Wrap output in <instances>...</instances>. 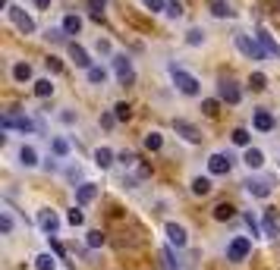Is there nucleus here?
<instances>
[{"label": "nucleus", "mask_w": 280, "mask_h": 270, "mask_svg": "<svg viewBox=\"0 0 280 270\" xmlns=\"http://www.w3.org/2000/svg\"><path fill=\"white\" fill-rule=\"evenodd\" d=\"M233 214H236V207L223 201V204H217V207H214V220H230Z\"/></svg>", "instance_id": "24"}, {"label": "nucleus", "mask_w": 280, "mask_h": 270, "mask_svg": "<svg viewBox=\"0 0 280 270\" xmlns=\"http://www.w3.org/2000/svg\"><path fill=\"white\" fill-rule=\"evenodd\" d=\"M173 129H176L183 138H189V141H198V138H201V132L195 129L192 123H186V119H176V123H173Z\"/></svg>", "instance_id": "12"}, {"label": "nucleus", "mask_w": 280, "mask_h": 270, "mask_svg": "<svg viewBox=\"0 0 280 270\" xmlns=\"http://www.w3.org/2000/svg\"><path fill=\"white\" fill-rule=\"evenodd\" d=\"M274 7H277V10H280V0H274Z\"/></svg>", "instance_id": "49"}, {"label": "nucleus", "mask_w": 280, "mask_h": 270, "mask_svg": "<svg viewBox=\"0 0 280 270\" xmlns=\"http://www.w3.org/2000/svg\"><path fill=\"white\" fill-rule=\"evenodd\" d=\"M249 85H252V92H265V88H268V79H265V73H252Z\"/></svg>", "instance_id": "29"}, {"label": "nucleus", "mask_w": 280, "mask_h": 270, "mask_svg": "<svg viewBox=\"0 0 280 270\" xmlns=\"http://www.w3.org/2000/svg\"><path fill=\"white\" fill-rule=\"evenodd\" d=\"M35 7H38V10H47V7H50V0H35Z\"/></svg>", "instance_id": "48"}, {"label": "nucleus", "mask_w": 280, "mask_h": 270, "mask_svg": "<svg viewBox=\"0 0 280 270\" xmlns=\"http://www.w3.org/2000/svg\"><path fill=\"white\" fill-rule=\"evenodd\" d=\"M249 251H252V242H249L246 236H236V239L230 242V248H227V258H230V261H246Z\"/></svg>", "instance_id": "4"}, {"label": "nucleus", "mask_w": 280, "mask_h": 270, "mask_svg": "<svg viewBox=\"0 0 280 270\" xmlns=\"http://www.w3.org/2000/svg\"><path fill=\"white\" fill-rule=\"evenodd\" d=\"M38 223H41V229L47 232V236H57V229H60V220H57V214H54L50 207L38 211Z\"/></svg>", "instance_id": "9"}, {"label": "nucleus", "mask_w": 280, "mask_h": 270, "mask_svg": "<svg viewBox=\"0 0 280 270\" xmlns=\"http://www.w3.org/2000/svg\"><path fill=\"white\" fill-rule=\"evenodd\" d=\"M47 69H50V73H60V69H63V63H60L57 57H47Z\"/></svg>", "instance_id": "45"}, {"label": "nucleus", "mask_w": 280, "mask_h": 270, "mask_svg": "<svg viewBox=\"0 0 280 270\" xmlns=\"http://www.w3.org/2000/svg\"><path fill=\"white\" fill-rule=\"evenodd\" d=\"M230 167H233V157H230V154H211V157H208V170H211L214 176L230 173Z\"/></svg>", "instance_id": "8"}, {"label": "nucleus", "mask_w": 280, "mask_h": 270, "mask_svg": "<svg viewBox=\"0 0 280 270\" xmlns=\"http://www.w3.org/2000/svg\"><path fill=\"white\" fill-rule=\"evenodd\" d=\"M114 123H117V116H110V113H104V116H101V126H107V129H110Z\"/></svg>", "instance_id": "46"}, {"label": "nucleus", "mask_w": 280, "mask_h": 270, "mask_svg": "<svg viewBox=\"0 0 280 270\" xmlns=\"http://www.w3.org/2000/svg\"><path fill=\"white\" fill-rule=\"evenodd\" d=\"M201 41H205V32H201V28H189V32H186V44L195 47V44H201Z\"/></svg>", "instance_id": "32"}, {"label": "nucleus", "mask_w": 280, "mask_h": 270, "mask_svg": "<svg viewBox=\"0 0 280 270\" xmlns=\"http://www.w3.org/2000/svg\"><path fill=\"white\" fill-rule=\"evenodd\" d=\"M66 220H69V223H72V226H82V223H85V214H82V211H79V207H72V211H69V217H66Z\"/></svg>", "instance_id": "39"}, {"label": "nucleus", "mask_w": 280, "mask_h": 270, "mask_svg": "<svg viewBox=\"0 0 280 270\" xmlns=\"http://www.w3.org/2000/svg\"><path fill=\"white\" fill-rule=\"evenodd\" d=\"M114 116H117V119H129V104H123V101H120V104L114 107Z\"/></svg>", "instance_id": "41"}, {"label": "nucleus", "mask_w": 280, "mask_h": 270, "mask_svg": "<svg viewBox=\"0 0 280 270\" xmlns=\"http://www.w3.org/2000/svg\"><path fill=\"white\" fill-rule=\"evenodd\" d=\"M104 242H107V239H104L101 229H91V232H88V245H91V248H101Z\"/></svg>", "instance_id": "34"}, {"label": "nucleus", "mask_w": 280, "mask_h": 270, "mask_svg": "<svg viewBox=\"0 0 280 270\" xmlns=\"http://www.w3.org/2000/svg\"><path fill=\"white\" fill-rule=\"evenodd\" d=\"M50 248H54V251H57V255H60V258H63V245H60V242H57V239H50Z\"/></svg>", "instance_id": "47"}, {"label": "nucleus", "mask_w": 280, "mask_h": 270, "mask_svg": "<svg viewBox=\"0 0 280 270\" xmlns=\"http://www.w3.org/2000/svg\"><path fill=\"white\" fill-rule=\"evenodd\" d=\"M258 41H261V47H265L268 53H271V57H280V44L271 38V35H268V28H258Z\"/></svg>", "instance_id": "14"}, {"label": "nucleus", "mask_w": 280, "mask_h": 270, "mask_svg": "<svg viewBox=\"0 0 280 270\" xmlns=\"http://www.w3.org/2000/svg\"><path fill=\"white\" fill-rule=\"evenodd\" d=\"M161 267H164V270H180V261H176V255H173V248H164V251H161Z\"/></svg>", "instance_id": "20"}, {"label": "nucleus", "mask_w": 280, "mask_h": 270, "mask_svg": "<svg viewBox=\"0 0 280 270\" xmlns=\"http://www.w3.org/2000/svg\"><path fill=\"white\" fill-rule=\"evenodd\" d=\"M145 7L151 10V13H158V10H167V4H164V0H145Z\"/></svg>", "instance_id": "43"}, {"label": "nucleus", "mask_w": 280, "mask_h": 270, "mask_svg": "<svg viewBox=\"0 0 280 270\" xmlns=\"http://www.w3.org/2000/svg\"><path fill=\"white\" fill-rule=\"evenodd\" d=\"M208 10L217 16V19H230V16H233L230 0H208Z\"/></svg>", "instance_id": "11"}, {"label": "nucleus", "mask_w": 280, "mask_h": 270, "mask_svg": "<svg viewBox=\"0 0 280 270\" xmlns=\"http://www.w3.org/2000/svg\"><path fill=\"white\" fill-rule=\"evenodd\" d=\"M95 164H98L101 170H107L110 164H114V151H110V148H98V151H95Z\"/></svg>", "instance_id": "21"}, {"label": "nucleus", "mask_w": 280, "mask_h": 270, "mask_svg": "<svg viewBox=\"0 0 280 270\" xmlns=\"http://www.w3.org/2000/svg\"><path fill=\"white\" fill-rule=\"evenodd\" d=\"M217 107H220V104H217L214 98H208V101H201V110H205V116H217V113H220Z\"/></svg>", "instance_id": "35"}, {"label": "nucleus", "mask_w": 280, "mask_h": 270, "mask_svg": "<svg viewBox=\"0 0 280 270\" xmlns=\"http://www.w3.org/2000/svg\"><path fill=\"white\" fill-rule=\"evenodd\" d=\"M170 76H173V82H176V88H180L183 95H198V79H195V76H189L186 69L170 66Z\"/></svg>", "instance_id": "2"}, {"label": "nucleus", "mask_w": 280, "mask_h": 270, "mask_svg": "<svg viewBox=\"0 0 280 270\" xmlns=\"http://www.w3.org/2000/svg\"><path fill=\"white\" fill-rule=\"evenodd\" d=\"M13 79H16V82H29V79H32V66H29V63H16V66H13Z\"/></svg>", "instance_id": "22"}, {"label": "nucleus", "mask_w": 280, "mask_h": 270, "mask_svg": "<svg viewBox=\"0 0 280 270\" xmlns=\"http://www.w3.org/2000/svg\"><path fill=\"white\" fill-rule=\"evenodd\" d=\"M249 141H252V135H249L246 129H236V132H233V145H239V148H249Z\"/></svg>", "instance_id": "31"}, {"label": "nucleus", "mask_w": 280, "mask_h": 270, "mask_svg": "<svg viewBox=\"0 0 280 270\" xmlns=\"http://www.w3.org/2000/svg\"><path fill=\"white\" fill-rule=\"evenodd\" d=\"M217 95H220V101H227V104H239V98H242L239 85L230 82V79H223V82L217 85Z\"/></svg>", "instance_id": "7"}, {"label": "nucleus", "mask_w": 280, "mask_h": 270, "mask_svg": "<svg viewBox=\"0 0 280 270\" xmlns=\"http://www.w3.org/2000/svg\"><path fill=\"white\" fill-rule=\"evenodd\" d=\"M7 13H10V19H13V25L19 28L22 35H32V32H35V22H32V16H29V13H22L19 7H7Z\"/></svg>", "instance_id": "5"}, {"label": "nucleus", "mask_w": 280, "mask_h": 270, "mask_svg": "<svg viewBox=\"0 0 280 270\" xmlns=\"http://www.w3.org/2000/svg\"><path fill=\"white\" fill-rule=\"evenodd\" d=\"M54 154H57V157H66V154H69V141H66V138H54Z\"/></svg>", "instance_id": "36"}, {"label": "nucleus", "mask_w": 280, "mask_h": 270, "mask_svg": "<svg viewBox=\"0 0 280 270\" xmlns=\"http://www.w3.org/2000/svg\"><path fill=\"white\" fill-rule=\"evenodd\" d=\"M117 160H120L123 167H133V164H136V154H133V151H123V154H120Z\"/></svg>", "instance_id": "42"}, {"label": "nucleus", "mask_w": 280, "mask_h": 270, "mask_svg": "<svg viewBox=\"0 0 280 270\" xmlns=\"http://www.w3.org/2000/svg\"><path fill=\"white\" fill-rule=\"evenodd\" d=\"M242 160H246V167H249V170H258V167H265V154H261L258 148H249Z\"/></svg>", "instance_id": "16"}, {"label": "nucleus", "mask_w": 280, "mask_h": 270, "mask_svg": "<svg viewBox=\"0 0 280 270\" xmlns=\"http://www.w3.org/2000/svg\"><path fill=\"white\" fill-rule=\"evenodd\" d=\"M35 95H38V98H50V95H54L50 79H38V82H35Z\"/></svg>", "instance_id": "26"}, {"label": "nucleus", "mask_w": 280, "mask_h": 270, "mask_svg": "<svg viewBox=\"0 0 280 270\" xmlns=\"http://www.w3.org/2000/svg\"><path fill=\"white\" fill-rule=\"evenodd\" d=\"M35 267H38V270H54V267H57V261H54L50 255H38V261H35Z\"/></svg>", "instance_id": "37"}, {"label": "nucleus", "mask_w": 280, "mask_h": 270, "mask_svg": "<svg viewBox=\"0 0 280 270\" xmlns=\"http://www.w3.org/2000/svg\"><path fill=\"white\" fill-rule=\"evenodd\" d=\"M0 126H4V129H19V132H35V123L29 116H19V113H4Z\"/></svg>", "instance_id": "3"}, {"label": "nucleus", "mask_w": 280, "mask_h": 270, "mask_svg": "<svg viewBox=\"0 0 280 270\" xmlns=\"http://www.w3.org/2000/svg\"><path fill=\"white\" fill-rule=\"evenodd\" d=\"M277 232H280V217H277L274 207H268V211H265V236L277 239Z\"/></svg>", "instance_id": "10"}, {"label": "nucleus", "mask_w": 280, "mask_h": 270, "mask_svg": "<svg viewBox=\"0 0 280 270\" xmlns=\"http://www.w3.org/2000/svg\"><path fill=\"white\" fill-rule=\"evenodd\" d=\"M88 7H91V13H104L107 0H88Z\"/></svg>", "instance_id": "44"}, {"label": "nucleus", "mask_w": 280, "mask_h": 270, "mask_svg": "<svg viewBox=\"0 0 280 270\" xmlns=\"http://www.w3.org/2000/svg\"><path fill=\"white\" fill-rule=\"evenodd\" d=\"M167 236H170V242H173L176 248H183V245H186V229H183V226H176V223H167Z\"/></svg>", "instance_id": "17"}, {"label": "nucleus", "mask_w": 280, "mask_h": 270, "mask_svg": "<svg viewBox=\"0 0 280 270\" xmlns=\"http://www.w3.org/2000/svg\"><path fill=\"white\" fill-rule=\"evenodd\" d=\"M236 47L246 53L249 60H265L268 57V50H261V44L255 38H249V35H242V32H236Z\"/></svg>", "instance_id": "1"}, {"label": "nucleus", "mask_w": 280, "mask_h": 270, "mask_svg": "<svg viewBox=\"0 0 280 270\" xmlns=\"http://www.w3.org/2000/svg\"><path fill=\"white\" fill-rule=\"evenodd\" d=\"M252 123H255V129H258V132H271V129H274V116H271L268 110H258Z\"/></svg>", "instance_id": "15"}, {"label": "nucleus", "mask_w": 280, "mask_h": 270, "mask_svg": "<svg viewBox=\"0 0 280 270\" xmlns=\"http://www.w3.org/2000/svg\"><path fill=\"white\" fill-rule=\"evenodd\" d=\"M114 69H117V79H120L123 85H133L136 73H133V63H129V57H123V53H117V57H114Z\"/></svg>", "instance_id": "6"}, {"label": "nucleus", "mask_w": 280, "mask_h": 270, "mask_svg": "<svg viewBox=\"0 0 280 270\" xmlns=\"http://www.w3.org/2000/svg\"><path fill=\"white\" fill-rule=\"evenodd\" d=\"M167 16H170V19H176V16H183V4L180 0H170V4H167V10H164Z\"/></svg>", "instance_id": "38"}, {"label": "nucleus", "mask_w": 280, "mask_h": 270, "mask_svg": "<svg viewBox=\"0 0 280 270\" xmlns=\"http://www.w3.org/2000/svg\"><path fill=\"white\" fill-rule=\"evenodd\" d=\"M0 232H4V236H10V232H13V217H10V211L0 214Z\"/></svg>", "instance_id": "33"}, {"label": "nucleus", "mask_w": 280, "mask_h": 270, "mask_svg": "<svg viewBox=\"0 0 280 270\" xmlns=\"http://www.w3.org/2000/svg\"><path fill=\"white\" fill-rule=\"evenodd\" d=\"M88 82H91V85H104V82H107V73H104L101 66H91V69H88Z\"/></svg>", "instance_id": "27"}, {"label": "nucleus", "mask_w": 280, "mask_h": 270, "mask_svg": "<svg viewBox=\"0 0 280 270\" xmlns=\"http://www.w3.org/2000/svg\"><path fill=\"white\" fill-rule=\"evenodd\" d=\"M246 189H249V195H255V198H268V195H271V183H265V179H255V183H249Z\"/></svg>", "instance_id": "18"}, {"label": "nucleus", "mask_w": 280, "mask_h": 270, "mask_svg": "<svg viewBox=\"0 0 280 270\" xmlns=\"http://www.w3.org/2000/svg\"><path fill=\"white\" fill-rule=\"evenodd\" d=\"M95 198H98V186L82 183V186L76 189V201H79V204H88V201H95Z\"/></svg>", "instance_id": "13"}, {"label": "nucleus", "mask_w": 280, "mask_h": 270, "mask_svg": "<svg viewBox=\"0 0 280 270\" xmlns=\"http://www.w3.org/2000/svg\"><path fill=\"white\" fill-rule=\"evenodd\" d=\"M214 186H211V179H205V176H198V179H192V192L195 195H208Z\"/></svg>", "instance_id": "25"}, {"label": "nucleus", "mask_w": 280, "mask_h": 270, "mask_svg": "<svg viewBox=\"0 0 280 270\" xmlns=\"http://www.w3.org/2000/svg\"><path fill=\"white\" fill-rule=\"evenodd\" d=\"M19 160H22L26 167H35V164H38V154H35V148H22L19 151Z\"/></svg>", "instance_id": "30"}, {"label": "nucleus", "mask_w": 280, "mask_h": 270, "mask_svg": "<svg viewBox=\"0 0 280 270\" xmlns=\"http://www.w3.org/2000/svg\"><path fill=\"white\" fill-rule=\"evenodd\" d=\"M69 57L76 60V66H85V69H91V60H88V53H85L79 44H69Z\"/></svg>", "instance_id": "19"}, {"label": "nucleus", "mask_w": 280, "mask_h": 270, "mask_svg": "<svg viewBox=\"0 0 280 270\" xmlns=\"http://www.w3.org/2000/svg\"><path fill=\"white\" fill-rule=\"evenodd\" d=\"M47 38H50L54 44H60V41H66V32H63V28H47Z\"/></svg>", "instance_id": "40"}, {"label": "nucleus", "mask_w": 280, "mask_h": 270, "mask_svg": "<svg viewBox=\"0 0 280 270\" xmlns=\"http://www.w3.org/2000/svg\"><path fill=\"white\" fill-rule=\"evenodd\" d=\"M161 145H164V138H161L158 132H148V135H145V148H148V151H161Z\"/></svg>", "instance_id": "28"}, {"label": "nucleus", "mask_w": 280, "mask_h": 270, "mask_svg": "<svg viewBox=\"0 0 280 270\" xmlns=\"http://www.w3.org/2000/svg\"><path fill=\"white\" fill-rule=\"evenodd\" d=\"M63 32L66 35H79L82 32V19H79V16H66V19H63Z\"/></svg>", "instance_id": "23"}]
</instances>
